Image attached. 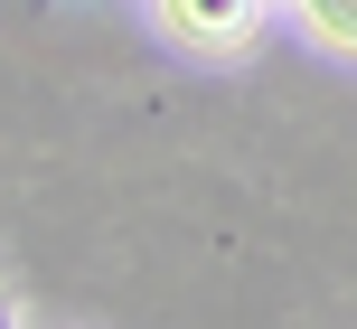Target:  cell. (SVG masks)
Segmentation results:
<instances>
[{"label":"cell","instance_id":"obj_2","mask_svg":"<svg viewBox=\"0 0 357 329\" xmlns=\"http://www.w3.org/2000/svg\"><path fill=\"white\" fill-rule=\"evenodd\" d=\"M301 10H310V29H320V38L357 47V0H301Z\"/></svg>","mask_w":357,"mask_h":329},{"label":"cell","instance_id":"obj_3","mask_svg":"<svg viewBox=\"0 0 357 329\" xmlns=\"http://www.w3.org/2000/svg\"><path fill=\"white\" fill-rule=\"evenodd\" d=\"M0 329H10V301H0Z\"/></svg>","mask_w":357,"mask_h":329},{"label":"cell","instance_id":"obj_1","mask_svg":"<svg viewBox=\"0 0 357 329\" xmlns=\"http://www.w3.org/2000/svg\"><path fill=\"white\" fill-rule=\"evenodd\" d=\"M169 10L188 19V29H226V38L245 29V0H169Z\"/></svg>","mask_w":357,"mask_h":329}]
</instances>
